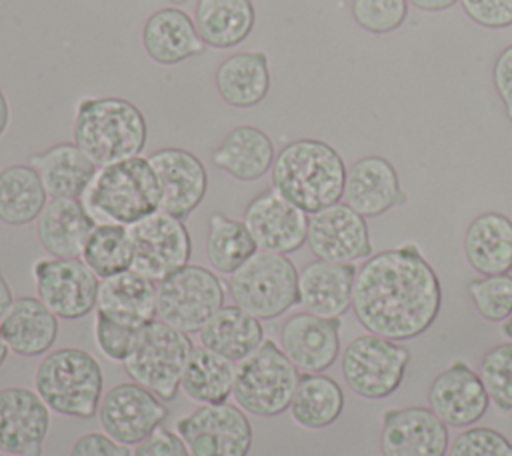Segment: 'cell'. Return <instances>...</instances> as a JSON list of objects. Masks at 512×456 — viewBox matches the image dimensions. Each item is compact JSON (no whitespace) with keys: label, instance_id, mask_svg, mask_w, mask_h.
I'll list each match as a JSON object with an SVG mask.
<instances>
[{"label":"cell","instance_id":"obj_5","mask_svg":"<svg viewBox=\"0 0 512 456\" xmlns=\"http://www.w3.org/2000/svg\"><path fill=\"white\" fill-rule=\"evenodd\" d=\"M34 390L52 412L86 420L98 414L104 370L88 350L56 348L36 366Z\"/></svg>","mask_w":512,"mask_h":456},{"label":"cell","instance_id":"obj_26","mask_svg":"<svg viewBox=\"0 0 512 456\" xmlns=\"http://www.w3.org/2000/svg\"><path fill=\"white\" fill-rule=\"evenodd\" d=\"M60 332L58 316L38 298L20 296L0 322V334L10 352L24 358L48 354Z\"/></svg>","mask_w":512,"mask_h":456},{"label":"cell","instance_id":"obj_23","mask_svg":"<svg viewBox=\"0 0 512 456\" xmlns=\"http://www.w3.org/2000/svg\"><path fill=\"white\" fill-rule=\"evenodd\" d=\"M142 48L160 66H176L206 50L194 18L178 6L152 12L142 26Z\"/></svg>","mask_w":512,"mask_h":456},{"label":"cell","instance_id":"obj_38","mask_svg":"<svg viewBox=\"0 0 512 456\" xmlns=\"http://www.w3.org/2000/svg\"><path fill=\"white\" fill-rule=\"evenodd\" d=\"M80 258L100 280L132 270L134 248L128 226L96 224Z\"/></svg>","mask_w":512,"mask_h":456},{"label":"cell","instance_id":"obj_9","mask_svg":"<svg viewBox=\"0 0 512 456\" xmlns=\"http://www.w3.org/2000/svg\"><path fill=\"white\" fill-rule=\"evenodd\" d=\"M224 298L226 286L212 268L186 264L156 282V318L194 334L224 306Z\"/></svg>","mask_w":512,"mask_h":456},{"label":"cell","instance_id":"obj_40","mask_svg":"<svg viewBox=\"0 0 512 456\" xmlns=\"http://www.w3.org/2000/svg\"><path fill=\"white\" fill-rule=\"evenodd\" d=\"M490 402L502 410H512V342L496 344L480 360L478 370Z\"/></svg>","mask_w":512,"mask_h":456},{"label":"cell","instance_id":"obj_11","mask_svg":"<svg viewBox=\"0 0 512 456\" xmlns=\"http://www.w3.org/2000/svg\"><path fill=\"white\" fill-rule=\"evenodd\" d=\"M190 456H248L252 424L236 404H200L174 424Z\"/></svg>","mask_w":512,"mask_h":456},{"label":"cell","instance_id":"obj_2","mask_svg":"<svg viewBox=\"0 0 512 456\" xmlns=\"http://www.w3.org/2000/svg\"><path fill=\"white\" fill-rule=\"evenodd\" d=\"M346 164L340 152L318 138H298L276 152L272 188L306 214H314L342 200Z\"/></svg>","mask_w":512,"mask_h":456},{"label":"cell","instance_id":"obj_48","mask_svg":"<svg viewBox=\"0 0 512 456\" xmlns=\"http://www.w3.org/2000/svg\"><path fill=\"white\" fill-rule=\"evenodd\" d=\"M408 4L422 12H444L458 4V0H408Z\"/></svg>","mask_w":512,"mask_h":456},{"label":"cell","instance_id":"obj_14","mask_svg":"<svg viewBox=\"0 0 512 456\" xmlns=\"http://www.w3.org/2000/svg\"><path fill=\"white\" fill-rule=\"evenodd\" d=\"M168 416L162 398L138 382H120L104 392L98 418L102 430L124 446H136Z\"/></svg>","mask_w":512,"mask_h":456},{"label":"cell","instance_id":"obj_52","mask_svg":"<svg viewBox=\"0 0 512 456\" xmlns=\"http://www.w3.org/2000/svg\"><path fill=\"white\" fill-rule=\"evenodd\" d=\"M8 352H10V348H8L6 340H4V338H2V334H0V366L6 362V358H8Z\"/></svg>","mask_w":512,"mask_h":456},{"label":"cell","instance_id":"obj_30","mask_svg":"<svg viewBox=\"0 0 512 456\" xmlns=\"http://www.w3.org/2000/svg\"><path fill=\"white\" fill-rule=\"evenodd\" d=\"M50 198H82L98 166L76 142H58L30 156Z\"/></svg>","mask_w":512,"mask_h":456},{"label":"cell","instance_id":"obj_7","mask_svg":"<svg viewBox=\"0 0 512 456\" xmlns=\"http://www.w3.org/2000/svg\"><path fill=\"white\" fill-rule=\"evenodd\" d=\"M300 380L298 368L272 338L264 342L236 366L232 388L234 402L258 418H274L290 408Z\"/></svg>","mask_w":512,"mask_h":456},{"label":"cell","instance_id":"obj_34","mask_svg":"<svg viewBox=\"0 0 512 456\" xmlns=\"http://www.w3.org/2000/svg\"><path fill=\"white\" fill-rule=\"evenodd\" d=\"M50 196L32 164H12L0 170V220L24 226L38 220Z\"/></svg>","mask_w":512,"mask_h":456},{"label":"cell","instance_id":"obj_41","mask_svg":"<svg viewBox=\"0 0 512 456\" xmlns=\"http://www.w3.org/2000/svg\"><path fill=\"white\" fill-rule=\"evenodd\" d=\"M408 0H352L354 22L370 34H390L408 18Z\"/></svg>","mask_w":512,"mask_h":456},{"label":"cell","instance_id":"obj_6","mask_svg":"<svg viewBox=\"0 0 512 456\" xmlns=\"http://www.w3.org/2000/svg\"><path fill=\"white\" fill-rule=\"evenodd\" d=\"M192 350L190 334L154 318L138 328L122 364L132 382L142 384L162 400H174Z\"/></svg>","mask_w":512,"mask_h":456},{"label":"cell","instance_id":"obj_47","mask_svg":"<svg viewBox=\"0 0 512 456\" xmlns=\"http://www.w3.org/2000/svg\"><path fill=\"white\" fill-rule=\"evenodd\" d=\"M492 84L502 102L506 118L512 122V44L504 46L494 58Z\"/></svg>","mask_w":512,"mask_h":456},{"label":"cell","instance_id":"obj_3","mask_svg":"<svg viewBox=\"0 0 512 456\" xmlns=\"http://www.w3.org/2000/svg\"><path fill=\"white\" fill-rule=\"evenodd\" d=\"M74 142L98 166L140 156L148 142L142 110L120 96H84L74 112Z\"/></svg>","mask_w":512,"mask_h":456},{"label":"cell","instance_id":"obj_27","mask_svg":"<svg viewBox=\"0 0 512 456\" xmlns=\"http://www.w3.org/2000/svg\"><path fill=\"white\" fill-rule=\"evenodd\" d=\"M210 158L218 170L234 180L254 182L272 170L276 148L262 128L240 124L218 142Z\"/></svg>","mask_w":512,"mask_h":456},{"label":"cell","instance_id":"obj_42","mask_svg":"<svg viewBox=\"0 0 512 456\" xmlns=\"http://www.w3.org/2000/svg\"><path fill=\"white\" fill-rule=\"evenodd\" d=\"M446 456H512V440L488 426H468L450 442Z\"/></svg>","mask_w":512,"mask_h":456},{"label":"cell","instance_id":"obj_28","mask_svg":"<svg viewBox=\"0 0 512 456\" xmlns=\"http://www.w3.org/2000/svg\"><path fill=\"white\" fill-rule=\"evenodd\" d=\"M96 312L128 328H142L156 318V282L126 270L100 280Z\"/></svg>","mask_w":512,"mask_h":456},{"label":"cell","instance_id":"obj_12","mask_svg":"<svg viewBox=\"0 0 512 456\" xmlns=\"http://www.w3.org/2000/svg\"><path fill=\"white\" fill-rule=\"evenodd\" d=\"M36 296L62 320H78L96 310L100 278L82 258H38L32 264Z\"/></svg>","mask_w":512,"mask_h":456},{"label":"cell","instance_id":"obj_51","mask_svg":"<svg viewBox=\"0 0 512 456\" xmlns=\"http://www.w3.org/2000/svg\"><path fill=\"white\" fill-rule=\"evenodd\" d=\"M502 334L512 342V312H510V316L502 322Z\"/></svg>","mask_w":512,"mask_h":456},{"label":"cell","instance_id":"obj_46","mask_svg":"<svg viewBox=\"0 0 512 456\" xmlns=\"http://www.w3.org/2000/svg\"><path fill=\"white\" fill-rule=\"evenodd\" d=\"M70 456H132L130 448L112 440L106 432H86L70 448Z\"/></svg>","mask_w":512,"mask_h":456},{"label":"cell","instance_id":"obj_39","mask_svg":"<svg viewBox=\"0 0 512 456\" xmlns=\"http://www.w3.org/2000/svg\"><path fill=\"white\" fill-rule=\"evenodd\" d=\"M476 312L488 322H504L512 312V274L472 278L466 286Z\"/></svg>","mask_w":512,"mask_h":456},{"label":"cell","instance_id":"obj_37","mask_svg":"<svg viewBox=\"0 0 512 456\" xmlns=\"http://www.w3.org/2000/svg\"><path fill=\"white\" fill-rule=\"evenodd\" d=\"M256 252L258 246L244 220L230 218L224 212L210 214L206 232V258L216 274L230 276Z\"/></svg>","mask_w":512,"mask_h":456},{"label":"cell","instance_id":"obj_29","mask_svg":"<svg viewBox=\"0 0 512 456\" xmlns=\"http://www.w3.org/2000/svg\"><path fill=\"white\" fill-rule=\"evenodd\" d=\"M464 256L480 276L512 270V218L502 212L474 216L464 232Z\"/></svg>","mask_w":512,"mask_h":456},{"label":"cell","instance_id":"obj_19","mask_svg":"<svg viewBox=\"0 0 512 456\" xmlns=\"http://www.w3.org/2000/svg\"><path fill=\"white\" fill-rule=\"evenodd\" d=\"M162 192L160 210L186 220L208 192L204 162L186 148H160L148 156Z\"/></svg>","mask_w":512,"mask_h":456},{"label":"cell","instance_id":"obj_50","mask_svg":"<svg viewBox=\"0 0 512 456\" xmlns=\"http://www.w3.org/2000/svg\"><path fill=\"white\" fill-rule=\"evenodd\" d=\"M10 118H12V114H10V102H8V98H6L4 90H2V84H0V138H2V136L6 134V130H8Z\"/></svg>","mask_w":512,"mask_h":456},{"label":"cell","instance_id":"obj_22","mask_svg":"<svg viewBox=\"0 0 512 456\" xmlns=\"http://www.w3.org/2000/svg\"><path fill=\"white\" fill-rule=\"evenodd\" d=\"M342 200L364 218H376L406 202L400 176L384 156L358 158L346 172Z\"/></svg>","mask_w":512,"mask_h":456},{"label":"cell","instance_id":"obj_1","mask_svg":"<svg viewBox=\"0 0 512 456\" xmlns=\"http://www.w3.org/2000/svg\"><path fill=\"white\" fill-rule=\"evenodd\" d=\"M440 308V278L414 242L376 252L356 270L352 312L370 334L412 340L436 322Z\"/></svg>","mask_w":512,"mask_h":456},{"label":"cell","instance_id":"obj_53","mask_svg":"<svg viewBox=\"0 0 512 456\" xmlns=\"http://www.w3.org/2000/svg\"><path fill=\"white\" fill-rule=\"evenodd\" d=\"M170 2H174V4H184L186 0H170Z\"/></svg>","mask_w":512,"mask_h":456},{"label":"cell","instance_id":"obj_45","mask_svg":"<svg viewBox=\"0 0 512 456\" xmlns=\"http://www.w3.org/2000/svg\"><path fill=\"white\" fill-rule=\"evenodd\" d=\"M132 456H190V452L176 430L158 426L150 436L134 446Z\"/></svg>","mask_w":512,"mask_h":456},{"label":"cell","instance_id":"obj_33","mask_svg":"<svg viewBox=\"0 0 512 456\" xmlns=\"http://www.w3.org/2000/svg\"><path fill=\"white\" fill-rule=\"evenodd\" d=\"M192 18L206 46L228 50L252 34L256 8L252 0H196Z\"/></svg>","mask_w":512,"mask_h":456},{"label":"cell","instance_id":"obj_43","mask_svg":"<svg viewBox=\"0 0 512 456\" xmlns=\"http://www.w3.org/2000/svg\"><path fill=\"white\" fill-rule=\"evenodd\" d=\"M138 330L114 322L112 318L96 312L94 316V340L98 350L112 362H124L134 344Z\"/></svg>","mask_w":512,"mask_h":456},{"label":"cell","instance_id":"obj_4","mask_svg":"<svg viewBox=\"0 0 512 456\" xmlns=\"http://www.w3.org/2000/svg\"><path fill=\"white\" fill-rule=\"evenodd\" d=\"M82 202L96 224L132 226L160 210L162 192L150 160L140 154L98 168Z\"/></svg>","mask_w":512,"mask_h":456},{"label":"cell","instance_id":"obj_44","mask_svg":"<svg viewBox=\"0 0 512 456\" xmlns=\"http://www.w3.org/2000/svg\"><path fill=\"white\" fill-rule=\"evenodd\" d=\"M458 4L482 28L502 30L512 26V0H458Z\"/></svg>","mask_w":512,"mask_h":456},{"label":"cell","instance_id":"obj_15","mask_svg":"<svg viewBox=\"0 0 512 456\" xmlns=\"http://www.w3.org/2000/svg\"><path fill=\"white\" fill-rule=\"evenodd\" d=\"M306 244L314 258L326 262L354 264L372 256L368 222L346 202L310 214Z\"/></svg>","mask_w":512,"mask_h":456},{"label":"cell","instance_id":"obj_8","mask_svg":"<svg viewBox=\"0 0 512 456\" xmlns=\"http://www.w3.org/2000/svg\"><path fill=\"white\" fill-rule=\"evenodd\" d=\"M232 302L260 320H274L300 304L298 268L288 254L258 250L228 276Z\"/></svg>","mask_w":512,"mask_h":456},{"label":"cell","instance_id":"obj_18","mask_svg":"<svg viewBox=\"0 0 512 456\" xmlns=\"http://www.w3.org/2000/svg\"><path fill=\"white\" fill-rule=\"evenodd\" d=\"M448 426L430 406L388 408L382 414L380 450L384 456H446Z\"/></svg>","mask_w":512,"mask_h":456},{"label":"cell","instance_id":"obj_13","mask_svg":"<svg viewBox=\"0 0 512 456\" xmlns=\"http://www.w3.org/2000/svg\"><path fill=\"white\" fill-rule=\"evenodd\" d=\"M134 260L132 270L152 282H160L178 268L190 264L192 238L184 220L156 210L140 222L128 226Z\"/></svg>","mask_w":512,"mask_h":456},{"label":"cell","instance_id":"obj_10","mask_svg":"<svg viewBox=\"0 0 512 456\" xmlns=\"http://www.w3.org/2000/svg\"><path fill=\"white\" fill-rule=\"evenodd\" d=\"M410 364V350L390 338L360 334L346 344L340 360L342 376L348 388L366 400L392 396Z\"/></svg>","mask_w":512,"mask_h":456},{"label":"cell","instance_id":"obj_35","mask_svg":"<svg viewBox=\"0 0 512 456\" xmlns=\"http://www.w3.org/2000/svg\"><path fill=\"white\" fill-rule=\"evenodd\" d=\"M342 386L324 372L300 374L296 392L290 402L292 420L308 430L332 426L344 410Z\"/></svg>","mask_w":512,"mask_h":456},{"label":"cell","instance_id":"obj_36","mask_svg":"<svg viewBox=\"0 0 512 456\" xmlns=\"http://www.w3.org/2000/svg\"><path fill=\"white\" fill-rule=\"evenodd\" d=\"M234 378V362L200 344L190 354L180 388L198 404H224L232 396Z\"/></svg>","mask_w":512,"mask_h":456},{"label":"cell","instance_id":"obj_25","mask_svg":"<svg viewBox=\"0 0 512 456\" xmlns=\"http://www.w3.org/2000/svg\"><path fill=\"white\" fill-rule=\"evenodd\" d=\"M94 226L82 198H50L36 220V238L54 258H80Z\"/></svg>","mask_w":512,"mask_h":456},{"label":"cell","instance_id":"obj_49","mask_svg":"<svg viewBox=\"0 0 512 456\" xmlns=\"http://www.w3.org/2000/svg\"><path fill=\"white\" fill-rule=\"evenodd\" d=\"M14 294H12V288H10V284H8V280L4 278V272H2V268H0V322H2V318L8 314V310H10V306L14 304Z\"/></svg>","mask_w":512,"mask_h":456},{"label":"cell","instance_id":"obj_21","mask_svg":"<svg viewBox=\"0 0 512 456\" xmlns=\"http://www.w3.org/2000/svg\"><path fill=\"white\" fill-rule=\"evenodd\" d=\"M430 410L452 428H468L488 412L490 398L478 372L464 360H454L434 376L428 388Z\"/></svg>","mask_w":512,"mask_h":456},{"label":"cell","instance_id":"obj_24","mask_svg":"<svg viewBox=\"0 0 512 456\" xmlns=\"http://www.w3.org/2000/svg\"><path fill=\"white\" fill-rule=\"evenodd\" d=\"M354 264L310 260L298 270L300 304L306 312L324 318H342L352 308Z\"/></svg>","mask_w":512,"mask_h":456},{"label":"cell","instance_id":"obj_32","mask_svg":"<svg viewBox=\"0 0 512 456\" xmlns=\"http://www.w3.org/2000/svg\"><path fill=\"white\" fill-rule=\"evenodd\" d=\"M200 344L230 362H240L264 342L262 320L236 304H224L198 332Z\"/></svg>","mask_w":512,"mask_h":456},{"label":"cell","instance_id":"obj_31","mask_svg":"<svg viewBox=\"0 0 512 456\" xmlns=\"http://www.w3.org/2000/svg\"><path fill=\"white\" fill-rule=\"evenodd\" d=\"M220 98L232 108H254L270 92L268 54L262 50L226 56L214 74Z\"/></svg>","mask_w":512,"mask_h":456},{"label":"cell","instance_id":"obj_20","mask_svg":"<svg viewBox=\"0 0 512 456\" xmlns=\"http://www.w3.org/2000/svg\"><path fill=\"white\" fill-rule=\"evenodd\" d=\"M340 328V318L296 312L280 328V348L300 374L326 372L340 356Z\"/></svg>","mask_w":512,"mask_h":456},{"label":"cell","instance_id":"obj_17","mask_svg":"<svg viewBox=\"0 0 512 456\" xmlns=\"http://www.w3.org/2000/svg\"><path fill=\"white\" fill-rule=\"evenodd\" d=\"M50 430V408L36 390L8 386L0 390V452L42 456Z\"/></svg>","mask_w":512,"mask_h":456},{"label":"cell","instance_id":"obj_16","mask_svg":"<svg viewBox=\"0 0 512 456\" xmlns=\"http://www.w3.org/2000/svg\"><path fill=\"white\" fill-rule=\"evenodd\" d=\"M308 218L310 214L294 206L274 188H268L248 202L242 220L258 250L292 254L306 244Z\"/></svg>","mask_w":512,"mask_h":456}]
</instances>
